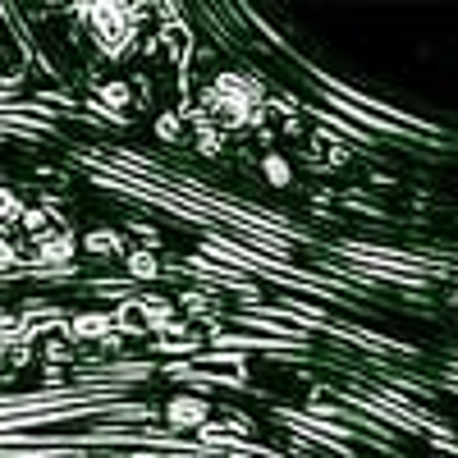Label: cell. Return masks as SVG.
I'll return each mask as SVG.
<instances>
[{
    "instance_id": "6da1fadb",
    "label": "cell",
    "mask_w": 458,
    "mask_h": 458,
    "mask_svg": "<svg viewBox=\"0 0 458 458\" xmlns=\"http://www.w3.org/2000/svg\"><path fill=\"white\" fill-rule=\"evenodd\" d=\"M261 165H266V179H271L276 188H289V183H293V170H289L284 157H266Z\"/></svg>"
},
{
    "instance_id": "7a4b0ae2",
    "label": "cell",
    "mask_w": 458,
    "mask_h": 458,
    "mask_svg": "<svg viewBox=\"0 0 458 458\" xmlns=\"http://www.w3.org/2000/svg\"><path fill=\"white\" fill-rule=\"evenodd\" d=\"M129 271L142 276V280H151V276H157V261H151L147 252H133V257H129Z\"/></svg>"
}]
</instances>
